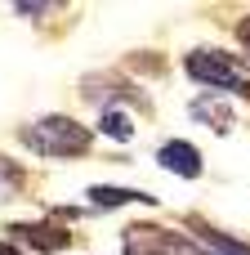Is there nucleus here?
<instances>
[{
  "mask_svg": "<svg viewBox=\"0 0 250 255\" xmlns=\"http://www.w3.org/2000/svg\"><path fill=\"white\" fill-rule=\"evenodd\" d=\"M98 130H103V134H112L116 143H130V139H134V121H130L121 108H103V117H98Z\"/></svg>",
  "mask_w": 250,
  "mask_h": 255,
  "instance_id": "nucleus-9",
  "label": "nucleus"
},
{
  "mask_svg": "<svg viewBox=\"0 0 250 255\" xmlns=\"http://www.w3.org/2000/svg\"><path fill=\"white\" fill-rule=\"evenodd\" d=\"M0 175H4V179H9V184H22V170H18V166H9V161H4V157H0Z\"/></svg>",
  "mask_w": 250,
  "mask_h": 255,
  "instance_id": "nucleus-11",
  "label": "nucleus"
},
{
  "mask_svg": "<svg viewBox=\"0 0 250 255\" xmlns=\"http://www.w3.org/2000/svg\"><path fill=\"white\" fill-rule=\"evenodd\" d=\"M192 242L201 247V255H250L246 242H237V238H228V233H219L201 220H192Z\"/></svg>",
  "mask_w": 250,
  "mask_h": 255,
  "instance_id": "nucleus-7",
  "label": "nucleus"
},
{
  "mask_svg": "<svg viewBox=\"0 0 250 255\" xmlns=\"http://www.w3.org/2000/svg\"><path fill=\"white\" fill-rule=\"evenodd\" d=\"M49 9H58V4H13V13H22V18H36V13H49Z\"/></svg>",
  "mask_w": 250,
  "mask_h": 255,
  "instance_id": "nucleus-10",
  "label": "nucleus"
},
{
  "mask_svg": "<svg viewBox=\"0 0 250 255\" xmlns=\"http://www.w3.org/2000/svg\"><path fill=\"white\" fill-rule=\"evenodd\" d=\"M237 40L250 49V18H242V22H237Z\"/></svg>",
  "mask_w": 250,
  "mask_h": 255,
  "instance_id": "nucleus-12",
  "label": "nucleus"
},
{
  "mask_svg": "<svg viewBox=\"0 0 250 255\" xmlns=\"http://www.w3.org/2000/svg\"><path fill=\"white\" fill-rule=\"evenodd\" d=\"M183 72L206 85V90H233V94H250V67L242 58L224 54V49H192L183 58Z\"/></svg>",
  "mask_w": 250,
  "mask_h": 255,
  "instance_id": "nucleus-2",
  "label": "nucleus"
},
{
  "mask_svg": "<svg viewBox=\"0 0 250 255\" xmlns=\"http://www.w3.org/2000/svg\"><path fill=\"white\" fill-rule=\"evenodd\" d=\"M134 202L157 206V197L139 193V188H116V184H94L89 188V206H98V211H116V206H134Z\"/></svg>",
  "mask_w": 250,
  "mask_h": 255,
  "instance_id": "nucleus-6",
  "label": "nucleus"
},
{
  "mask_svg": "<svg viewBox=\"0 0 250 255\" xmlns=\"http://www.w3.org/2000/svg\"><path fill=\"white\" fill-rule=\"evenodd\" d=\"M0 255H22V247L18 242H0Z\"/></svg>",
  "mask_w": 250,
  "mask_h": 255,
  "instance_id": "nucleus-13",
  "label": "nucleus"
},
{
  "mask_svg": "<svg viewBox=\"0 0 250 255\" xmlns=\"http://www.w3.org/2000/svg\"><path fill=\"white\" fill-rule=\"evenodd\" d=\"M121 251L125 255H201V247L192 238H183L179 229H166V224H125Z\"/></svg>",
  "mask_w": 250,
  "mask_h": 255,
  "instance_id": "nucleus-3",
  "label": "nucleus"
},
{
  "mask_svg": "<svg viewBox=\"0 0 250 255\" xmlns=\"http://www.w3.org/2000/svg\"><path fill=\"white\" fill-rule=\"evenodd\" d=\"M192 121H201V126H210V130H219V134H228L233 130V108L224 103V99H215V94H201V99H192Z\"/></svg>",
  "mask_w": 250,
  "mask_h": 255,
  "instance_id": "nucleus-8",
  "label": "nucleus"
},
{
  "mask_svg": "<svg viewBox=\"0 0 250 255\" xmlns=\"http://www.w3.org/2000/svg\"><path fill=\"white\" fill-rule=\"evenodd\" d=\"M157 161H161V170H170V175H179V179H201V170H206L201 152H197L188 139L161 143V148H157Z\"/></svg>",
  "mask_w": 250,
  "mask_h": 255,
  "instance_id": "nucleus-5",
  "label": "nucleus"
},
{
  "mask_svg": "<svg viewBox=\"0 0 250 255\" xmlns=\"http://www.w3.org/2000/svg\"><path fill=\"white\" fill-rule=\"evenodd\" d=\"M13 229V242H27L31 251L40 255H58L72 247V229H58V224H49V220H36V224H9Z\"/></svg>",
  "mask_w": 250,
  "mask_h": 255,
  "instance_id": "nucleus-4",
  "label": "nucleus"
},
{
  "mask_svg": "<svg viewBox=\"0 0 250 255\" xmlns=\"http://www.w3.org/2000/svg\"><path fill=\"white\" fill-rule=\"evenodd\" d=\"M18 139H22V143H27L36 157H54V161L85 157V152H89V143H94V134H89L81 121H72V117H58V112L27 121V126L18 130Z\"/></svg>",
  "mask_w": 250,
  "mask_h": 255,
  "instance_id": "nucleus-1",
  "label": "nucleus"
}]
</instances>
